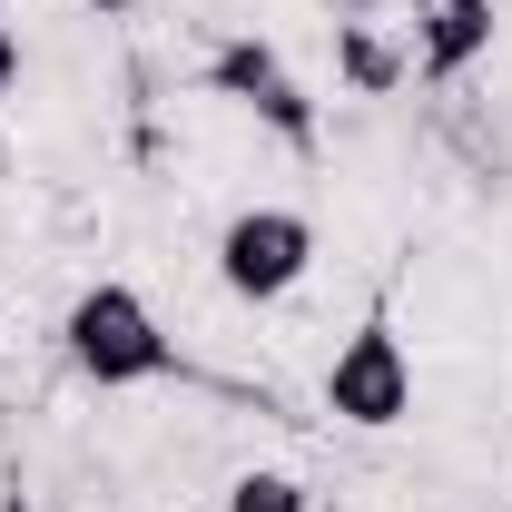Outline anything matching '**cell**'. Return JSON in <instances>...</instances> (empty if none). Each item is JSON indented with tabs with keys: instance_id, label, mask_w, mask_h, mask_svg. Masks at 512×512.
Returning <instances> with one entry per match:
<instances>
[{
	"instance_id": "1",
	"label": "cell",
	"mask_w": 512,
	"mask_h": 512,
	"mask_svg": "<svg viewBox=\"0 0 512 512\" xmlns=\"http://www.w3.org/2000/svg\"><path fill=\"white\" fill-rule=\"evenodd\" d=\"M60 355L79 365V384H99V394H128V384H168V375H178L168 325L148 316V296L119 286V276H99V286H79V296H69Z\"/></svg>"
},
{
	"instance_id": "2",
	"label": "cell",
	"mask_w": 512,
	"mask_h": 512,
	"mask_svg": "<svg viewBox=\"0 0 512 512\" xmlns=\"http://www.w3.org/2000/svg\"><path fill=\"white\" fill-rule=\"evenodd\" d=\"M207 99H227V109H247L266 138H286L296 158H316V99H306V79L286 69V50L276 40H256V30H237V40H217L207 50Z\"/></svg>"
},
{
	"instance_id": "3",
	"label": "cell",
	"mask_w": 512,
	"mask_h": 512,
	"mask_svg": "<svg viewBox=\"0 0 512 512\" xmlns=\"http://www.w3.org/2000/svg\"><path fill=\"white\" fill-rule=\"evenodd\" d=\"M325 414L355 424V434L414 424V355H404L394 316H365L345 345H335V365H325Z\"/></svg>"
},
{
	"instance_id": "4",
	"label": "cell",
	"mask_w": 512,
	"mask_h": 512,
	"mask_svg": "<svg viewBox=\"0 0 512 512\" xmlns=\"http://www.w3.org/2000/svg\"><path fill=\"white\" fill-rule=\"evenodd\" d=\"M316 276V227L296 217V207H237L227 227H217V286L237 296V306H276V296H296Z\"/></svg>"
},
{
	"instance_id": "5",
	"label": "cell",
	"mask_w": 512,
	"mask_h": 512,
	"mask_svg": "<svg viewBox=\"0 0 512 512\" xmlns=\"http://www.w3.org/2000/svg\"><path fill=\"white\" fill-rule=\"evenodd\" d=\"M493 30H503L493 0H424V10H414V79H424V89H453L463 69L493 50Z\"/></svg>"
},
{
	"instance_id": "6",
	"label": "cell",
	"mask_w": 512,
	"mask_h": 512,
	"mask_svg": "<svg viewBox=\"0 0 512 512\" xmlns=\"http://www.w3.org/2000/svg\"><path fill=\"white\" fill-rule=\"evenodd\" d=\"M335 79H345L355 99H394V89L414 79V50H404L384 20L355 10V20H335Z\"/></svg>"
},
{
	"instance_id": "7",
	"label": "cell",
	"mask_w": 512,
	"mask_h": 512,
	"mask_svg": "<svg viewBox=\"0 0 512 512\" xmlns=\"http://www.w3.org/2000/svg\"><path fill=\"white\" fill-rule=\"evenodd\" d=\"M227 512H316V493L296 473H237L227 483Z\"/></svg>"
},
{
	"instance_id": "8",
	"label": "cell",
	"mask_w": 512,
	"mask_h": 512,
	"mask_svg": "<svg viewBox=\"0 0 512 512\" xmlns=\"http://www.w3.org/2000/svg\"><path fill=\"white\" fill-rule=\"evenodd\" d=\"M10 99H20V30L0 20V109H10Z\"/></svg>"
},
{
	"instance_id": "9",
	"label": "cell",
	"mask_w": 512,
	"mask_h": 512,
	"mask_svg": "<svg viewBox=\"0 0 512 512\" xmlns=\"http://www.w3.org/2000/svg\"><path fill=\"white\" fill-rule=\"evenodd\" d=\"M89 10H99V20H128V10H138V0H89Z\"/></svg>"
}]
</instances>
